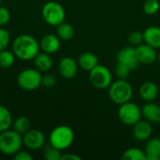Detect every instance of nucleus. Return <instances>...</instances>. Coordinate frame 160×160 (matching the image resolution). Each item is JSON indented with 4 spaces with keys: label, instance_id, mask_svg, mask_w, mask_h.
<instances>
[{
    "label": "nucleus",
    "instance_id": "nucleus-1",
    "mask_svg": "<svg viewBox=\"0 0 160 160\" xmlns=\"http://www.w3.org/2000/svg\"><path fill=\"white\" fill-rule=\"evenodd\" d=\"M40 47L38 40L27 34L18 36L12 42V52L15 56L23 61L34 60L39 52Z\"/></svg>",
    "mask_w": 160,
    "mask_h": 160
},
{
    "label": "nucleus",
    "instance_id": "nucleus-2",
    "mask_svg": "<svg viewBox=\"0 0 160 160\" xmlns=\"http://www.w3.org/2000/svg\"><path fill=\"white\" fill-rule=\"evenodd\" d=\"M23 145L22 135L14 129L0 132V152L7 156H14Z\"/></svg>",
    "mask_w": 160,
    "mask_h": 160
},
{
    "label": "nucleus",
    "instance_id": "nucleus-3",
    "mask_svg": "<svg viewBox=\"0 0 160 160\" xmlns=\"http://www.w3.org/2000/svg\"><path fill=\"white\" fill-rule=\"evenodd\" d=\"M109 97L113 103L121 105L131 100L133 88L127 80L118 79L109 86Z\"/></svg>",
    "mask_w": 160,
    "mask_h": 160
},
{
    "label": "nucleus",
    "instance_id": "nucleus-4",
    "mask_svg": "<svg viewBox=\"0 0 160 160\" xmlns=\"http://www.w3.org/2000/svg\"><path fill=\"white\" fill-rule=\"evenodd\" d=\"M73 142L74 132L68 126H58L54 128L49 136V143L61 151L69 148Z\"/></svg>",
    "mask_w": 160,
    "mask_h": 160
},
{
    "label": "nucleus",
    "instance_id": "nucleus-5",
    "mask_svg": "<svg viewBox=\"0 0 160 160\" xmlns=\"http://www.w3.org/2000/svg\"><path fill=\"white\" fill-rule=\"evenodd\" d=\"M41 15L46 23L52 26H57L65 22L66 11L60 3L56 1H49L43 6Z\"/></svg>",
    "mask_w": 160,
    "mask_h": 160
},
{
    "label": "nucleus",
    "instance_id": "nucleus-6",
    "mask_svg": "<svg viewBox=\"0 0 160 160\" xmlns=\"http://www.w3.org/2000/svg\"><path fill=\"white\" fill-rule=\"evenodd\" d=\"M42 75L37 68H25L17 77V83L20 88L25 91H33L41 86Z\"/></svg>",
    "mask_w": 160,
    "mask_h": 160
},
{
    "label": "nucleus",
    "instance_id": "nucleus-7",
    "mask_svg": "<svg viewBox=\"0 0 160 160\" xmlns=\"http://www.w3.org/2000/svg\"><path fill=\"white\" fill-rule=\"evenodd\" d=\"M89 80L95 88L107 89L112 82V74L107 67L98 64L89 71Z\"/></svg>",
    "mask_w": 160,
    "mask_h": 160
},
{
    "label": "nucleus",
    "instance_id": "nucleus-8",
    "mask_svg": "<svg viewBox=\"0 0 160 160\" xmlns=\"http://www.w3.org/2000/svg\"><path fill=\"white\" fill-rule=\"evenodd\" d=\"M142 109L131 101L121 104L118 109V117L120 121L128 127H133L142 119Z\"/></svg>",
    "mask_w": 160,
    "mask_h": 160
},
{
    "label": "nucleus",
    "instance_id": "nucleus-9",
    "mask_svg": "<svg viewBox=\"0 0 160 160\" xmlns=\"http://www.w3.org/2000/svg\"><path fill=\"white\" fill-rule=\"evenodd\" d=\"M23 145L30 150H38L45 144V136L38 129H29L22 135Z\"/></svg>",
    "mask_w": 160,
    "mask_h": 160
},
{
    "label": "nucleus",
    "instance_id": "nucleus-10",
    "mask_svg": "<svg viewBox=\"0 0 160 160\" xmlns=\"http://www.w3.org/2000/svg\"><path fill=\"white\" fill-rule=\"evenodd\" d=\"M136 53L140 64L142 65H152L156 61H158V52L155 48L144 43L140 44L135 47Z\"/></svg>",
    "mask_w": 160,
    "mask_h": 160
},
{
    "label": "nucleus",
    "instance_id": "nucleus-11",
    "mask_svg": "<svg viewBox=\"0 0 160 160\" xmlns=\"http://www.w3.org/2000/svg\"><path fill=\"white\" fill-rule=\"evenodd\" d=\"M117 61L124 65H127L131 70L138 68L140 62L137 57L136 49L132 46H127L120 50L117 54Z\"/></svg>",
    "mask_w": 160,
    "mask_h": 160
},
{
    "label": "nucleus",
    "instance_id": "nucleus-12",
    "mask_svg": "<svg viewBox=\"0 0 160 160\" xmlns=\"http://www.w3.org/2000/svg\"><path fill=\"white\" fill-rule=\"evenodd\" d=\"M78 62H76L72 57L66 56L59 61L58 71L63 78L70 80L76 76L78 71Z\"/></svg>",
    "mask_w": 160,
    "mask_h": 160
},
{
    "label": "nucleus",
    "instance_id": "nucleus-13",
    "mask_svg": "<svg viewBox=\"0 0 160 160\" xmlns=\"http://www.w3.org/2000/svg\"><path fill=\"white\" fill-rule=\"evenodd\" d=\"M153 133L152 124L147 120H140L133 126V136L138 142L148 141Z\"/></svg>",
    "mask_w": 160,
    "mask_h": 160
},
{
    "label": "nucleus",
    "instance_id": "nucleus-14",
    "mask_svg": "<svg viewBox=\"0 0 160 160\" xmlns=\"http://www.w3.org/2000/svg\"><path fill=\"white\" fill-rule=\"evenodd\" d=\"M61 46V39L57 35L47 34L39 41L40 50L46 53L52 54L59 51Z\"/></svg>",
    "mask_w": 160,
    "mask_h": 160
},
{
    "label": "nucleus",
    "instance_id": "nucleus-15",
    "mask_svg": "<svg viewBox=\"0 0 160 160\" xmlns=\"http://www.w3.org/2000/svg\"><path fill=\"white\" fill-rule=\"evenodd\" d=\"M158 93H159V89L158 84L156 82H149V81L142 83L139 89L140 97L146 102L155 100L158 96Z\"/></svg>",
    "mask_w": 160,
    "mask_h": 160
},
{
    "label": "nucleus",
    "instance_id": "nucleus-16",
    "mask_svg": "<svg viewBox=\"0 0 160 160\" xmlns=\"http://www.w3.org/2000/svg\"><path fill=\"white\" fill-rule=\"evenodd\" d=\"M142 114L150 123H160V106L152 101L147 102L142 108Z\"/></svg>",
    "mask_w": 160,
    "mask_h": 160
},
{
    "label": "nucleus",
    "instance_id": "nucleus-17",
    "mask_svg": "<svg viewBox=\"0 0 160 160\" xmlns=\"http://www.w3.org/2000/svg\"><path fill=\"white\" fill-rule=\"evenodd\" d=\"M143 41L155 49H160V27L149 26L143 32Z\"/></svg>",
    "mask_w": 160,
    "mask_h": 160
},
{
    "label": "nucleus",
    "instance_id": "nucleus-18",
    "mask_svg": "<svg viewBox=\"0 0 160 160\" xmlns=\"http://www.w3.org/2000/svg\"><path fill=\"white\" fill-rule=\"evenodd\" d=\"M144 153L147 160L160 159V139L150 138L145 145Z\"/></svg>",
    "mask_w": 160,
    "mask_h": 160
},
{
    "label": "nucleus",
    "instance_id": "nucleus-19",
    "mask_svg": "<svg viewBox=\"0 0 160 160\" xmlns=\"http://www.w3.org/2000/svg\"><path fill=\"white\" fill-rule=\"evenodd\" d=\"M79 67L84 71H90L98 65V58L93 52H83L78 59Z\"/></svg>",
    "mask_w": 160,
    "mask_h": 160
},
{
    "label": "nucleus",
    "instance_id": "nucleus-20",
    "mask_svg": "<svg viewBox=\"0 0 160 160\" xmlns=\"http://www.w3.org/2000/svg\"><path fill=\"white\" fill-rule=\"evenodd\" d=\"M34 64L36 68L40 72H47L52 68L53 65V60L51 54L42 52H38V55L34 58Z\"/></svg>",
    "mask_w": 160,
    "mask_h": 160
},
{
    "label": "nucleus",
    "instance_id": "nucleus-21",
    "mask_svg": "<svg viewBox=\"0 0 160 160\" xmlns=\"http://www.w3.org/2000/svg\"><path fill=\"white\" fill-rule=\"evenodd\" d=\"M74 34H75L74 27L68 22H63L62 23L56 26V35L61 40L64 41L70 40L74 37Z\"/></svg>",
    "mask_w": 160,
    "mask_h": 160
},
{
    "label": "nucleus",
    "instance_id": "nucleus-22",
    "mask_svg": "<svg viewBox=\"0 0 160 160\" xmlns=\"http://www.w3.org/2000/svg\"><path fill=\"white\" fill-rule=\"evenodd\" d=\"M13 118L8 108L0 105V132H3L12 126Z\"/></svg>",
    "mask_w": 160,
    "mask_h": 160
},
{
    "label": "nucleus",
    "instance_id": "nucleus-23",
    "mask_svg": "<svg viewBox=\"0 0 160 160\" xmlns=\"http://www.w3.org/2000/svg\"><path fill=\"white\" fill-rule=\"evenodd\" d=\"M12 128L15 131L20 133L21 135H23L26 133L30 128H31V123L30 120L26 116H19L12 122Z\"/></svg>",
    "mask_w": 160,
    "mask_h": 160
},
{
    "label": "nucleus",
    "instance_id": "nucleus-24",
    "mask_svg": "<svg viewBox=\"0 0 160 160\" xmlns=\"http://www.w3.org/2000/svg\"><path fill=\"white\" fill-rule=\"evenodd\" d=\"M123 160H147L144 151L140 148L132 147L125 151L122 156Z\"/></svg>",
    "mask_w": 160,
    "mask_h": 160
},
{
    "label": "nucleus",
    "instance_id": "nucleus-25",
    "mask_svg": "<svg viewBox=\"0 0 160 160\" xmlns=\"http://www.w3.org/2000/svg\"><path fill=\"white\" fill-rule=\"evenodd\" d=\"M15 54L12 51H8L7 49L0 51V68H8L15 62Z\"/></svg>",
    "mask_w": 160,
    "mask_h": 160
},
{
    "label": "nucleus",
    "instance_id": "nucleus-26",
    "mask_svg": "<svg viewBox=\"0 0 160 160\" xmlns=\"http://www.w3.org/2000/svg\"><path fill=\"white\" fill-rule=\"evenodd\" d=\"M62 153L61 150L53 147L49 143L44 150V158L47 160H61Z\"/></svg>",
    "mask_w": 160,
    "mask_h": 160
},
{
    "label": "nucleus",
    "instance_id": "nucleus-27",
    "mask_svg": "<svg viewBox=\"0 0 160 160\" xmlns=\"http://www.w3.org/2000/svg\"><path fill=\"white\" fill-rule=\"evenodd\" d=\"M160 4L158 0H146L143 3V11L147 15H154L159 10Z\"/></svg>",
    "mask_w": 160,
    "mask_h": 160
},
{
    "label": "nucleus",
    "instance_id": "nucleus-28",
    "mask_svg": "<svg viewBox=\"0 0 160 160\" xmlns=\"http://www.w3.org/2000/svg\"><path fill=\"white\" fill-rule=\"evenodd\" d=\"M128 41L132 46H138L143 42V33L138 30L132 31L128 36Z\"/></svg>",
    "mask_w": 160,
    "mask_h": 160
},
{
    "label": "nucleus",
    "instance_id": "nucleus-29",
    "mask_svg": "<svg viewBox=\"0 0 160 160\" xmlns=\"http://www.w3.org/2000/svg\"><path fill=\"white\" fill-rule=\"evenodd\" d=\"M130 71H131L130 68L119 62L117 63L115 67V74L118 77V79H121V80H127L130 74Z\"/></svg>",
    "mask_w": 160,
    "mask_h": 160
},
{
    "label": "nucleus",
    "instance_id": "nucleus-30",
    "mask_svg": "<svg viewBox=\"0 0 160 160\" xmlns=\"http://www.w3.org/2000/svg\"><path fill=\"white\" fill-rule=\"evenodd\" d=\"M10 42V34L8 30L0 27V51L8 48Z\"/></svg>",
    "mask_w": 160,
    "mask_h": 160
},
{
    "label": "nucleus",
    "instance_id": "nucleus-31",
    "mask_svg": "<svg viewBox=\"0 0 160 160\" xmlns=\"http://www.w3.org/2000/svg\"><path fill=\"white\" fill-rule=\"evenodd\" d=\"M10 12L9 10L3 6H0V27L5 26L10 21Z\"/></svg>",
    "mask_w": 160,
    "mask_h": 160
},
{
    "label": "nucleus",
    "instance_id": "nucleus-32",
    "mask_svg": "<svg viewBox=\"0 0 160 160\" xmlns=\"http://www.w3.org/2000/svg\"><path fill=\"white\" fill-rule=\"evenodd\" d=\"M56 84V78L52 74H46L42 76V82L41 85H43L46 88H52Z\"/></svg>",
    "mask_w": 160,
    "mask_h": 160
},
{
    "label": "nucleus",
    "instance_id": "nucleus-33",
    "mask_svg": "<svg viewBox=\"0 0 160 160\" xmlns=\"http://www.w3.org/2000/svg\"><path fill=\"white\" fill-rule=\"evenodd\" d=\"M15 160H32L33 157L26 151H22V149L13 156Z\"/></svg>",
    "mask_w": 160,
    "mask_h": 160
},
{
    "label": "nucleus",
    "instance_id": "nucleus-34",
    "mask_svg": "<svg viewBox=\"0 0 160 160\" xmlns=\"http://www.w3.org/2000/svg\"><path fill=\"white\" fill-rule=\"evenodd\" d=\"M82 158L75 154H66L62 155L61 160H81Z\"/></svg>",
    "mask_w": 160,
    "mask_h": 160
},
{
    "label": "nucleus",
    "instance_id": "nucleus-35",
    "mask_svg": "<svg viewBox=\"0 0 160 160\" xmlns=\"http://www.w3.org/2000/svg\"><path fill=\"white\" fill-rule=\"evenodd\" d=\"M158 64H159L160 66V51L158 53Z\"/></svg>",
    "mask_w": 160,
    "mask_h": 160
},
{
    "label": "nucleus",
    "instance_id": "nucleus-36",
    "mask_svg": "<svg viewBox=\"0 0 160 160\" xmlns=\"http://www.w3.org/2000/svg\"><path fill=\"white\" fill-rule=\"evenodd\" d=\"M1 3H2V0H0V6H1Z\"/></svg>",
    "mask_w": 160,
    "mask_h": 160
}]
</instances>
